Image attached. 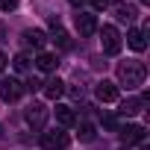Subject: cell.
<instances>
[{"label": "cell", "mask_w": 150, "mask_h": 150, "mask_svg": "<svg viewBox=\"0 0 150 150\" xmlns=\"http://www.w3.org/2000/svg\"><path fill=\"white\" fill-rule=\"evenodd\" d=\"M106 3H109V0H91V6H94V9H106Z\"/></svg>", "instance_id": "22"}, {"label": "cell", "mask_w": 150, "mask_h": 150, "mask_svg": "<svg viewBox=\"0 0 150 150\" xmlns=\"http://www.w3.org/2000/svg\"><path fill=\"white\" fill-rule=\"evenodd\" d=\"M103 127H109V129H118V121H115L112 115H106V118H103Z\"/></svg>", "instance_id": "20"}, {"label": "cell", "mask_w": 150, "mask_h": 150, "mask_svg": "<svg viewBox=\"0 0 150 150\" xmlns=\"http://www.w3.org/2000/svg\"><path fill=\"white\" fill-rule=\"evenodd\" d=\"M97 100L100 103H115L118 97H121V91H118V86L112 83V80H103V83H97Z\"/></svg>", "instance_id": "6"}, {"label": "cell", "mask_w": 150, "mask_h": 150, "mask_svg": "<svg viewBox=\"0 0 150 150\" xmlns=\"http://www.w3.org/2000/svg\"><path fill=\"white\" fill-rule=\"evenodd\" d=\"M47 115H50V109H47L44 103H30V106H27V121H30L33 129H44Z\"/></svg>", "instance_id": "3"}, {"label": "cell", "mask_w": 150, "mask_h": 150, "mask_svg": "<svg viewBox=\"0 0 150 150\" xmlns=\"http://www.w3.org/2000/svg\"><path fill=\"white\" fill-rule=\"evenodd\" d=\"M77 30H80V35H94L97 33V18L88 15V12H80L77 15Z\"/></svg>", "instance_id": "8"}, {"label": "cell", "mask_w": 150, "mask_h": 150, "mask_svg": "<svg viewBox=\"0 0 150 150\" xmlns=\"http://www.w3.org/2000/svg\"><path fill=\"white\" fill-rule=\"evenodd\" d=\"M118 18H121V21H132V18H135V9H132V6H118Z\"/></svg>", "instance_id": "18"}, {"label": "cell", "mask_w": 150, "mask_h": 150, "mask_svg": "<svg viewBox=\"0 0 150 150\" xmlns=\"http://www.w3.org/2000/svg\"><path fill=\"white\" fill-rule=\"evenodd\" d=\"M35 65H38V71H56V65H59V59H56L53 53H38V59H35Z\"/></svg>", "instance_id": "14"}, {"label": "cell", "mask_w": 150, "mask_h": 150, "mask_svg": "<svg viewBox=\"0 0 150 150\" xmlns=\"http://www.w3.org/2000/svg\"><path fill=\"white\" fill-rule=\"evenodd\" d=\"M24 41H27V44H33L35 50H41L47 38H44V33H41V30H27V33H24Z\"/></svg>", "instance_id": "13"}, {"label": "cell", "mask_w": 150, "mask_h": 150, "mask_svg": "<svg viewBox=\"0 0 150 150\" xmlns=\"http://www.w3.org/2000/svg\"><path fill=\"white\" fill-rule=\"evenodd\" d=\"M53 41H56L62 50H68V47H71V38H68V33H65V30H56V38H53Z\"/></svg>", "instance_id": "17"}, {"label": "cell", "mask_w": 150, "mask_h": 150, "mask_svg": "<svg viewBox=\"0 0 150 150\" xmlns=\"http://www.w3.org/2000/svg\"><path fill=\"white\" fill-rule=\"evenodd\" d=\"M41 88H44V97H50V100H56V97H62V94H65V83H62L59 77H53V80L41 83Z\"/></svg>", "instance_id": "9"}, {"label": "cell", "mask_w": 150, "mask_h": 150, "mask_svg": "<svg viewBox=\"0 0 150 150\" xmlns=\"http://www.w3.org/2000/svg\"><path fill=\"white\" fill-rule=\"evenodd\" d=\"M56 121L62 127H74V124H77V115H74L71 106H56Z\"/></svg>", "instance_id": "12"}, {"label": "cell", "mask_w": 150, "mask_h": 150, "mask_svg": "<svg viewBox=\"0 0 150 150\" xmlns=\"http://www.w3.org/2000/svg\"><path fill=\"white\" fill-rule=\"evenodd\" d=\"M27 88H30V91H38V88H41V80H35V77H33V80L27 83Z\"/></svg>", "instance_id": "21"}, {"label": "cell", "mask_w": 150, "mask_h": 150, "mask_svg": "<svg viewBox=\"0 0 150 150\" xmlns=\"http://www.w3.org/2000/svg\"><path fill=\"white\" fill-rule=\"evenodd\" d=\"M77 135H80V141H94L97 129H94V124H91V121H80V129H77Z\"/></svg>", "instance_id": "15"}, {"label": "cell", "mask_w": 150, "mask_h": 150, "mask_svg": "<svg viewBox=\"0 0 150 150\" xmlns=\"http://www.w3.org/2000/svg\"><path fill=\"white\" fill-rule=\"evenodd\" d=\"M0 9H3V12H12V9H18V0H0Z\"/></svg>", "instance_id": "19"}, {"label": "cell", "mask_w": 150, "mask_h": 150, "mask_svg": "<svg viewBox=\"0 0 150 150\" xmlns=\"http://www.w3.org/2000/svg\"><path fill=\"white\" fill-rule=\"evenodd\" d=\"M121 138H124V144H141L144 141V127L141 124H127V127H121Z\"/></svg>", "instance_id": "7"}, {"label": "cell", "mask_w": 150, "mask_h": 150, "mask_svg": "<svg viewBox=\"0 0 150 150\" xmlns=\"http://www.w3.org/2000/svg\"><path fill=\"white\" fill-rule=\"evenodd\" d=\"M118 80H121L127 88L141 86V83L147 80V68H144V62H138V59H127V62H121V65H118Z\"/></svg>", "instance_id": "1"}, {"label": "cell", "mask_w": 150, "mask_h": 150, "mask_svg": "<svg viewBox=\"0 0 150 150\" xmlns=\"http://www.w3.org/2000/svg\"><path fill=\"white\" fill-rule=\"evenodd\" d=\"M141 3H150V0H141Z\"/></svg>", "instance_id": "25"}, {"label": "cell", "mask_w": 150, "mask_h": 150, "mask_svg": "<svg viewBox=\"0 0 150 150\" xmlns=\"http://www.w3.org/2000/svg\"><path fill=\"white\" fill-rule=\"evenodd\" d=\"M144 103H147L144 97H127V100L121 103V115H138Z\"/></svg>", "instance_id": "11"}, {"label": "cell", "mask_w": 150, "mask_h": 150, "mask_svg": "<svg viewBox=\"0 0 150 150\" xmlns=\"http://www.w3.org/2000/svg\"><path fill=\"white\" fill-rule=\"evenodd\" d=\"M3 68H6V56L0 53V74H3Z\"/></svg>", "instance_id": "23"}, {"label": "cell", "mask_w": 150, "mask_h": 150, "mask_svg": "<svg viewBox=\"0 0 150 150\" xmlns=\"http://www.w3.org/2000/svg\"><path fill=\"white\" fill-rule=\"evenodd\" d=\"M24 94V83L21 80H15V77H9V80H3V83H0V97H3V100H18Z\"/></svg>", "instance_id": "5"}, {"label": "cell", "mask_w": 150, "mask_h": 150, "mask_svg": "<svg viewBox=\"0 0 150 150\" xmlns=\"http://www.w3.org/2000/svg\"><path fill=\"white\" fill-rule=\"evenodd\" d=\"M71 144V135L62 132V129H53V132H44L41 135V147L44 150H65Z\"/></svg>", "instance_id": "4"}, {"label": "cell", "mask_w": 150, "mask_h": 150, "mask_svg": "<svg viewBox=\"0 0 150 150\" xmlns=\"http://www.w3.org/2000/svg\"><path fill=\"white\" fill-rule=\"evenodd\" d=\"M100 44H103V53H109V56H118L121 53V33L115 30V27H100Z\"/></svg>", "instance_id": "2"}, {"label": "cell", "mask_w": 150, "mask_h": 150, "mask_svg": "<svg viewBox=\"0 0 150 150\" xmlns=\"http://www.w3.org/2000/svg\"><path fill=\"white\" fill-rule=\"evenodd\" d=\"M12 65H15V71H18V74H27V71H30V65H33V59H30L27 53H18V56L12 59Z\"/></svg>", "instance_id": "16"}, {"label": "cell", "mask_w": 150, "mask_h": 150, "mask_svg": "<svg viewBox=\"0 0 150 150\" xmlns=\"http://www.w3.org/2000/svg\"><path fill=\"white\" fill-rule=\"evenodd\" d=\"M127 41H129V47H132V50H138V53H141V50L147 47V33H144V30H129Z\"/></svg>", "instance_id": "10"}, {"label": "cell", "mask_w": 150, "mask_h": 150, "mask_svg": "<svg viewBox=\"0 0 150 150\" xmlns=\"http://www.w3.org/2000/svg\"><path fill=\"white\" fill-rule=\"evenodd\" d=\"M86 3V0H71V6H83Z\"/></svg>", "instance_id": "24"}]
</instances>
